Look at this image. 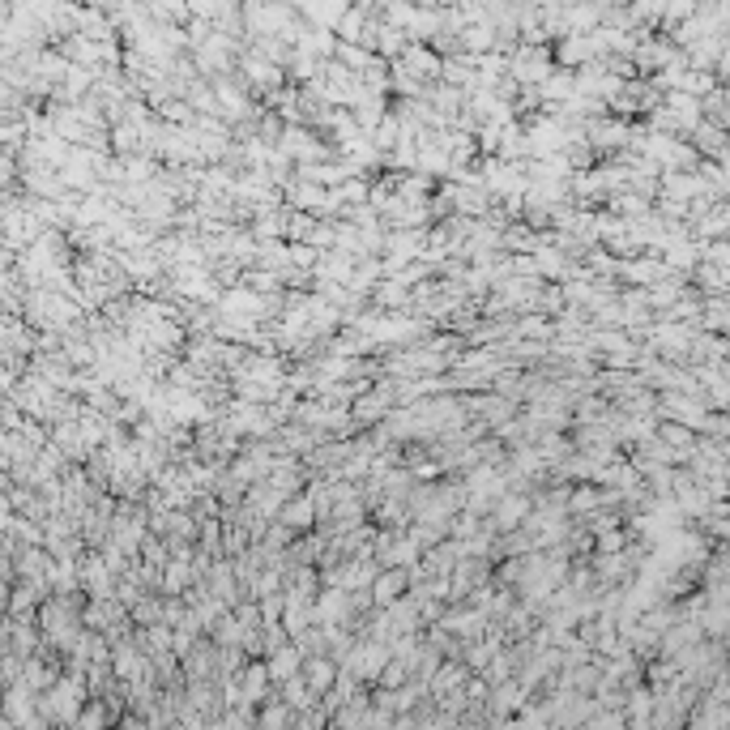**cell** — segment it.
<instances>
[{
  "label": "cell",
  "instance_id": "cell-21",
  "mask_svg": "<svg viewBox=\"0 0 730 730\" xmlns=\"http://www.w3.org/2000/svg\"><path fill=\"white\" fill-rule=\"evenodd\" d=\"M538 5H564V0H538Z\"/></svg>",
  "mask_w": 730,
  "mask_h": 730
},
{
  "label": "cell",
  "instance_id": "cell-8",
  "mask_svg": "<svg viewBox=\"0 0 730 730\" xmlns=\"http://www.w3.org/2000/svg\"><path fill=\"white\" fill-rule=\"evenodd\" d=\"M265 662H269V675H274V684L282 688V684H287V679L304 675V662H308V654H304V649H299L295 641H287V645L269 649V654H265Z\"/></svg>",
  "mask_w": 730,
  "mask_h": 730
},
{
  "label": "cell",
  "instance_id": "cell-13",
  "mask_svg": "<svg viewBox=\"0 0 730 730\" xmlns=\"http://www.w3.org/2000/svg\"><path fill=\"white\" fill-rule=\"evenodd\" d=\"M410 43H415V39H410L402 26H393V22L380 18V30H376V52L380 56H385V60H402Z\"/></svg>",
  "mask_w": 730,
  "mask_h": 730
},
{
  "label": "cell",
  "instance_id": "cell-5",
  "mask_svg": "<svg viewBox=\"0 0 730 730\" xmlns=\"http://www.w3.org/2000/svg\"><path fill=\"white\" fill-rule=\"evenodd\" d=\"M410 585H415V573H410V568H402V564L380 568L376 581H372V598H376V607H393L398 598H406V594H410Z\"/></svg>",
  "mask_w": 730,
  "mask_h": 730
},
{
  "label": "cell",
  "instance_id": "cell-7",
  "mask_svg": "<svg viewBox=\"0 0 730 730\" xmlns=\"http://www.w3.org/2000/svg\"><path fill=\"white\" fill-rule=\"evenodd\" d=\"M240 688H244V701L248 705H265L269 696L278 692V684H274V675H269V662L265 658H252L244 671H240Z\"/></svg>",
  "mask_w": 730,
  "mask_h": 730
},
{
  "label": "cell",
  "instance_id": "cell-15",
  "mask_svg": "<svg viewBox=\"0 0 730 730\" xmlns=\"http://www.w3.org/2000/svg\"><path fill=\"white\" fill-rule=\"evenodd\" d=\"M103 726H120V713L111 709L103 696H90L82 705V718H77V730H103Z\"/></svg>",
  "mask_w": 730,
  "mask_h": 730
},
{
  "label": "cell",
  "instance_id": "cell-16",
  "mask_svg": "<svg viewBox=\"0 0 730 730\" xmlns=\"http://www.w3.org/2000/svg\"><path fill=\"white\" fill-rule=\"evenodd\" d=\"M197 581H201V577H197L193 560H171V564L163 568V594H188Z\"/></svg>",
  "mask_w": 730,
  "mask_h": 730
},
{
  "label": "cell",
  "instance_id": "cell-3",
  "mask_svg": "<svg viewBox=\"0 0 730 730\" xmlns=\"http://www.w3.org/2000/svg\"><path fill=\"white\" fill-rule=\"evenodd\" d=\"M530 696L534 692L521 684V679H504V684H496L491 688V701H487V713H491L487 726H513V718L521 713V705H526Z\"/></svg>",
  "mask_w": 730,
  "mask_h": 730
},
{
  "label": "cell",
  "instance_id": "cell-20",
  "mask_svg": "<svg viewBox=\"0 0 730 730\" xmlns=\"http://www.w3.org/2000/svg\"><path fill=\"white\" fill-rule=\"evenodd\" d=\"M316 261H321V248L316 244H291V265H299V269H316Z\"/></svg>",
  "mask_w": 730,
  "mask_h": 730
},
{
  "label": "cell",
  "instance_id": "cell-6",
  "mask_svg": "<svg viewBox=\"0 0 730 730\" xmlns=\"http://www.w3.org/2000/svg\"><path fill=\"white\" fill-rule=\"evenodd\" d=\"M470 679H474V671H470L466 658H444L436 666V675L427 679V688H432V696L440 701V696H449V692H466Z\"/></svg>",
  "mask_w": 730,
  "mask_h": 730
},
{
  "label": "cell",
  "instance_id": "cell-14",
  "mask_svg": "<svg viewBox=\"0 0 730 730\" xmlns=\"http://www.w3.org/2000/svg\"><path fill=\"white\" fill-rule=\"evenodd\" d=\"M517 338H526V342H555V316H547V312H521L517 316Z\"/></svg>",
  "mask_w": 730,
  "mask_h": 730
},
{
  "label": "cell",
  "instance_id": "cell-2",
  "mask_svg": "<svg viewBox=\"0 0 730 730\" xmlns=\"http://www.w3.org/2000/svg\"><path fill=\"white\" fill-rule=\"evenodd\" d=\"M534 513V491H517L509 487L504 496L496 500V509L487 513V526L496 534H509V530H521L526 526V517Z\"/></svg>",
  "mask_w": 730,
  "mask_h": 730
},
{
  "label": "cell",
  "instance_id": "cell-4",
  "mask_svg": "<svg viewBox=\"0 0 730 730\" xmlns=\"http://www.w3.org/2000/svg\"><path fill=\"white\" fill-rule=\"evenodd\" d=\"M551 47H555V65H564V69H581L590 60H602V47L594 35H560Z\"/></svg>",
  "mask_w": 730,
  "mask_h": 730
},
{
  "label": "cell",
  "instance_id": "cell-1",
  "mask_svg": "<svg viewBox=\"0 0 730 730\" xmlns=\"http://www.w3.org/2000/svg\"><path fill=\"white\" fill-rule=\"evenodd\" d=\"M393 658V645L389 641H376V637H359V645L351 649V658L342 662V671H351L359 684H376L380 671H385V662Z\"/></svg>",
  "mask_w": 730,
  "mask_h": 730
},
{
  "label": "cell",
  "instance_id": "cell-12",
  "mask_svg": "<svg viewBox=\"0 0 730 730\" xmlns=\"http://www.w3.org/2000/svg\"><path fill=\"white\" fill-rule=\"evenodd\" d=\"M299 709H291L287 701H282V692H274L265 705H257V726L261 730H278V726H295Z\"/></svg>",
  "mask_w": 730,
  "mask_h": 730
},
{
  "label": "cell",
  "instance_id": "cell-18",
  "mask_svg": "<svg viewBox=\"0 0 730 730\" xmlns=\"http://www.w3.org/2000/svg\"><path fill=\"white\" fill-rule=\"evenodd\" d=\"M282 692V701H287L291 709H312V705H321V696H316V688L308 684L304 675H295V679H287V684L278 688Z\"/></svg>",
  "mask_w": 730,
  "mask_h": 730
},
{
  "label": "cell",
  "instance_id": "cell-10",
  "mask_svg": "<svg viewBox=\"0 0 730 730\" xmlns=\"http://www.w3.org/2000/svg\"><path fill=\"white\" fill-rule=\"evenodd\" d=\"M278 521H287L295 534L316 530V521H321V517H316V504H312V496H308V487L295 491V496H287V504H282V513H278Z\"/></svg>",
  "mask_w": 730,
  "mask_h": 730
},
{
  "label": "cell",
  "instance_id": "cell-17",
  "mask_svg": "<svg viewBox=\"0 0 730 730\" xmlns=\"http://www.w3.org/2000/svg\"><path fill=\"white\" fill-rule=\"evenodd\" d=\"M333 56H338L351 73H368V69L376 65L380 52H372V47H363V43H342V39H338V52H333Z\"/></svg>",
  "mask_w": 730,
  "mask_h": 730
},
{
  "label": "cell",
  "instance_id": "cell-19",
  "mask_svg": "<svg viewBox=\"0 0 730 730\" xmlns=\"http://www.w3.org/2000/svg\"><path fill=\"white\" fill-rule=\"evenodd\" d=\"M210 637L222 645V649H231V645H244V637H248V628H244V620L235 611H227L222 620L210 628Z\"/></svg>",
  "mask_w": 730,
  "mask_h": 730
},
{
  "label": "cell",
  "instance_id": "cell-9",
  "mask_svg": "<svg viewBox=\"0 0 730 730\" xmlns=\"http://www.w3.org/2000/svg\"><path fill=\"white\" fill-rule=\"evenodd\" d=\"M287 222H291V205H261V210L252 214L248 231L257 235V240H287Z\"/></svg>",
  "mask_w": 730,
  "mask_h": 730
},
{
  "label": "cell",
  "instance_id": "cell-11",
  "mask_svg": "<svg viewBox=\"0 0 730 730\" xmlns=\"http://www.w3.org/2000/svg\"><path fill=\"white\" fill-rule=\"evenodd\" d=\"M304 679H308V684L316 688V696H325V692H329V688L342 679V666L333 662L329 654H312V658L304 662Z\"/></svg>",
  "mask_w": 730,
  "mask_h": 730
}]
</instances>
